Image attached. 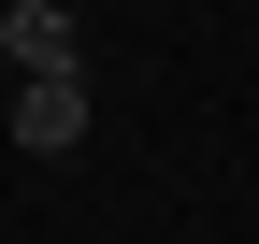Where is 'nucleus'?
<instances>
[{
    "mask_svg": "<svg viewBox=\"0 0 259 244\" xmlns=\"http://www.w3.org/2000/svg\"><path fill=\"white\" fill-rule=\"evenodd\" d=\"M15 144L29 158H72L87 144V72H15Z\"/></svg>",
    "mask_w": 259,
    "mask_h": 244,
    "instance_id": "nucleus-1",
    "label": "nucleus"
},
{
    "mask_svg": "<svg viewBox=\"0 0 259 244\" xmlns=\"http://www.w3.org/2000/svg\"><path fill=\"white\" fill-rule=\"evenodd\" d=\"M0 57H15V72H87V29L58 15V0H0Z\"/></svg>",
    "mask_w": 259,
    "mask_h": 244,
    "instance_id": "nucleus-2",
    "label": "nucleus"
}]
</instances>
